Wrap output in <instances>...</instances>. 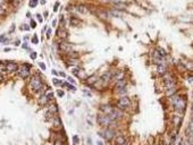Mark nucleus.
<instances>
[{
  "mask_svg": "<svg viewBox=\"0 0 193 145\" xmlns=\"http://www.w3.org/2000/svg\"><path fill=\"white\" fill-rule=\"evenodd\" d=\"M172 103H173L174 108L175 110L177 111L178 113H182L185 109V106H186V102L184 100V98L180 95H173L172 96Z\"/></svg>",
  "mask_w": 193,
  "mask_h": 145,
  "instance_id": "nucleus-1",
  "label": "nucleus"
},
{
  "mask_svg": "<svg viewBox=\"0 0 193 145\" xmlns=\"http://www.w3.org/2000/svg\"><path fill=\"white\" fill-rule=\"evenodd\" d=\"M43 85H44V84H43L42 79H41L40 76H33L30 81V89L32 90V91H34L35 93L42 89Z\"/></svg>",
  "mask_w": 193,
  "mask_h": 145,
  "instance_id": "nucleus-2",
  "label": "nucleus"
},
{
  "mask_svg": "<svg viewBox=\"0 0 193 145\" xmlns=\"http://www.w3.org/2000/svg\"><path fill=\"white\" fill-rule=\"evenodd\" d=\"M17 74L22 78H24V79L27 78V77L30 76V66L28 65H22V66H20L17 69Z\"/></svg>",
  "mask_w": 193,
  "mask_h": 145,
  "instance_id": "nucleus-3",
  "label": "nucleus"
},
{
  "mask_svg": "<svg viewBox=\"0 0 193 145\" xmlns=\"http://www.w3.org/2000/svg\"><path fill=\"white\" fill-rule=\"evenodd\" d=\"M98 121L101 126H109L112 124V118L109 115H104V116H99L98 117Z\"/></svg>",
  "mask_w": 193,
  "mask_h": 145,
  "instance_id": "nucleus-4",
  "label": "nucleus"
},
{
  "mask_svg": "<svg viewBox=\"0 0 193 145\" xmlns=\"http://www.w3.org/2000/svg\"><path fill=\"white\" fill-rule=\"evenodd\" d=\"M130 104H131V101H130V99L127 98V96H122V98L118 100V103H117V106H118L119 108L122 109V110H124V109H126L127 107H130Z\"/></svg>",
  "mask_w": 193,
  "mask_h": 145,
  "instance_id": "nucleus-5",
  "label": "nucleus"
},
{
  "mask_svg": "<svg viewBox=\"0 0 193 145\" xmlns=\"http://www.w3.org/2000/svg\"><path fill=\"white\" fill-rule=\"evenodd\" d=\"M101 135H102V137L106 138L107 141H110L115 136V132L112 129H109V128H108V129H104V132H102Z\"/></svg>",
  "mask_w": 193,
  "mask_h": 145,
  "instance_id": "nucleus-6",
  "label": "nucleus"
},
{
  "mask_svg": "<svg viewBox=\"0 0 193 145\" xmlns=\"http://www.w3.org/2000/svg\"><path fill=\"white\" fill-rule=\"evenodd\" d=\"M59 49L65 53H70V51H72V45L70 43H67L66 41H62L59 44Z\"/></svg>",
  "mask_w": 193,
  "mask_h": 145,
  "instance_id": "nucleus-7",
  "label": "nucleus"
},
{
  "mask_svg": "<svg viewBox=\"0 0 193 145\" xmlns=\"http://www.w3.org/2000/svg\"><path fill=\"white\" fill-rule=\"evenodd\" d=\"M162 79H164V82H165V85H168V84L175 83V79H174V77L172 76V74H169V73L164 74V75H162Z\"/></svg>",
  "mask_w": 193,
  "mask_h": 145,
  "instance_id": "nucleus-8",
  "label": "nucleus"
},
{
  "mask_svg": "<svg viewBox=\"0 0 193 145\" xmlns=\"http://www.w3.org/2000/svg\"><path fill=\"white\" fill-rule=\"evenodd\" d=\"M57 35H58L59 39H62V40H64L65 41V40L68 37V32L65 30L64 27H60V28H58V31H57Z\"/></svg>",
  "mask_w": 193,
  "mask_h": 145,
  "instance_id": "nucleus-9",
  "label": "nucleus"
},
{
  "mask_svg": "<svg viewBox=\"0 0 193 145\" xmlns=\"http://www.w3.org/2000/svg\"><path fill=\"white\" fill-rule=\"evenodd\" d=\"M6 67H7L8 73H15V71H17V69H18L17 64H15V62H12V61L8 62V64L6 65Z\"/></svg>",
  "mask_w": 193,
  "mask_h": 145,
  "instance_id": "nucleus-10",
  "label": "nucleus"
},
{
  "mask_svg": "<svg viewBox=\"0 0 193 145\" xmlns=\"http://www.w3.org/2000/svg\"><path fill=\"white\" fill-rule=\"evenodd\" d=\"M50 101L49 99H48L47 94H43V95H40L39 98V104H41V106H46L47 103H49Z\"/></svg>",
  "mask_w": 193,
  "mask_h": 145,
  "instance_id": "nucleus-11",
  "label": "nucleus"
},
{
  "mask_svg": "<svg viewBox=\"0 0 193 145\" xmlns=\"http://www.w3.org/2000/svg\"><path fill=\"white\" fill-rule=\"evenodd\" d=\"M109 116L112 118V120H114V119H119L122 117V112H120V111H118V109H114V110H112V112L110 113Z\"/></svg>",
  "mask_w": 193,
  "mask_h": 145,
  "instance_id": "nucleus-12",
  "label": "nucleus"
},
{
  "mask_svg": "<svg viewBox=\"0 0 193 145\" xmlns=\"http://www.w3.org/2000/svg\"><path fill=\"white\" fill-rule=\"evenodd\" d=\"M126 86V81L125 79H120V81H117L116 84H115V89L119 90V89H124Z\"/></svg>",
  "mask_w": 193,
  "mask_h": 145,
  "instance_id": "nucleus-13",
  "label": "nucleus"
},
{
  "mask_svg": "<svg viewBox=\"0 0 193 145\" xmlns=\"http://www.w3.org/2000/svg\"><path fill=\"white\" fill-rule=\"evenodd\" d=\"M52 123H54V127H56V128H60V127H62V121H60V118L58 117V116L54 117Z\"/></svg>",
  "mask_w": 193,
  "mask_h": 145,
  "instance_id": "nucleus-14",
  "label": "nucleus"
},
{
  "mask_svg": "<svg viewBox=\"0 0 193 145\" xmlns=\"http://www.w3.org/2000/svg\"><path fill=\"white\" fill-rule=\"evenodd\" d=\"M101 110L104 112V115H110V113L112 112V110H114V109H112L110 106H102V107H101Z\"/></svg>",
  "mask_w": 193,
  "mask_h": 145,
  "instance_id": "nucleus-15",
  "label": "nucleus"
},
{
  "mask_svg": "<svg viewBox=\"0 0 193 145\" xmlns=\"http://www.w3.org/2000/svg\"><path fill=\"white\" fill-rule=\"evenodd\" d=\"M115 142H116L117 145H123L124 143H126V140H125V137L124 136H117L116 140H115Z\"/></svg>",
  "mask_w": 193,
  "mask_h": 145,
  "instance_id": "nucleus-16",
  "label": "nucleus"
},
{
  "mask_svg": "<svg viewBox=\"0 0 193 145\" xmlns=\"http://www.w3.org/2000/svg\"><path fill=\"white\" fill-rule=\"evenodd\" d=\"M70 24L72 25V26H78V25H81V20H78V18H75V17H73V18H70Z\"/></svg>",
  "mask_w": 193,
  "mask_h": 145,
  "instance_id": "nucleus-17",
  "label": "nucleus"
},
{
  "mask_svg": "<svg viewBox=\"0 0 193 145\" xmlns=\"http://www.w3.org/2000/svg\"><path fill=\"white\" fill-rule=\"evenodd\" d=\"M174 94H176V86H175V87H169V89H166V95L173 96Z\"/></svg>",
  "mask_w": 193,
  "mask_h": 145,
  "instance_id": "nucleus-18",
  "label": "nucleus"
},
{
  "mask_svg": "<svg viewBox=\"0 0 193 145\" xmlns=\"http://www.w3.org/2000/svg\"><path fill=\"white\" fill-rule=\"evenodd\" d=\"M110 78H112V74H110V73H107V74H104V76H102L101 81L104 82V83H108V82L110 81Z\"/></svg>",
  "mask_w": 193,
  "mask_h": 145,
  "instance_id": "nucleus-19",
  "label": "nucleus"
},
{
  "mask_svg": "<svg viewBox=\"0 0 193 145\" xmlns=\"http://www.w3.org/2000/svg\"><path fill=\"white\" fill-rule=\"evenodd\" d=\"M96 81H98V78H96L94 75H92V76H90V77H88L86 78V83L88 84H93V83H96Z\"/></svg>",
  "mask_w": 193,
  "mask_h": 145,
  "instance_id": "nucleus-20",
  "label": "nucleus"
},
{
  "mask_svg": "<svg viewBox=\"0 0 193 145\" xmlns=\"http://www.w3.org/2000/svg\"><path fill=\"white\" fill-rule=\"evenodd\" d=\"M181 121H182V115H178V117L176 116L175 118H174V125L177 127V126L181 124Z\"/></svg>",
  "mask_w": 193,
  "mask_h": 145,
  "instance_id": "nucleus-21",
  "label": "nucleus"
},
{
  "mask_svg": "<svg viewBox=\"0 0 193 145\" xmlns=\"http://www.w3.org/2000/svg\"><path fill=\"white\" fill-rule=\"evenodd\" d=\"M167 71H166V67L164 66V65H161V66H158V74H160V75H164V74H166Z\"/></svg>",
  "mask_w": 193,
  "mask_h": 145,
  "instance_id": "nucleus-22",
  "label": "nucleus"
},
{
  "mask_svg": "<svg viewBox=\"0 0 193 145\" xmlns=\"http://www.w3.org/2000/svg\"><path fill=\"white\" fill-rule=\"evenodd\" d=\"M76 10L80 12H85L86 11V7L83 5H78V6H76Z\"/></svg>",
  "mask_w": 193,
  "mask_h": 145,
  "instance_id": "nucleus-23",
  "label": "nucleus"
},
{
  "mask_svg": "<svg viewBox=\"0 0 193 145\" xmlns=\"http://www.w3.org/2000/svg\"><path fill=\"white\" fill-rule=\"evenodd\" d=\"M49 111H51L52 113H57L58 112V109H57V106L54 103H52L51 106H50V108H49Z\"/></svg>",
  "mask_w": 193,
  "mask_h": 145,
  "instance_id": "nucleus-24",
  "label": "nucleus"
},
{
  "mask_svg": "<svg viewBox=\"0 0 193 145\" xmlns=\"http://www.w3.org/2000/svg\"><path fill=\"white\" fill-rule=\"evenodd\" d=\"M7 71V67H6V64H0V74H5Z\"/></svg>",
  "mask_w": 193,
  "mask_h": 145,
  "instance_id": "nucleus-25",
  "label": "nucleus"
},
{
  "mask_svg": "<svg viewBox=\"0 0 193 145\" xmlns=\"http://www.w3.org/2000/svg\"><path fill=\"white\" fill-rule=\"evenodd\" d=\"M123 77H124V73H122V71H119L118 74H117L116 76H115V78H116L117 81H120V79H124Z\"/></svg>",
  "mask_w": 193,
  "mask_h": 145,
  "instance_id": "nucleus-26",
  "label": "nucleus"
},
{
  "mask_svg": "<svg viewBox=\"0 0 193 145\" xmlns=\"http://www.w3.org/2000/svg\"><path fill=\"white\" fill-rule=\"evenodd\" d=\"M28 5H30V7H35L38 5V0H30Z\"/></svg>",
  "mask_w": 193,
  "mask_h": 145,
  "instance_id": "nucleus-27",
  "label": "nucleus"
},
{
  "mask_svg": "<svg viewBox=\"0 0 193 145\" xmlns=\"http://www.w3.org/2000/svg\"><path fill=\"white\" fill-rule=\"evenodd\" d=\"M185 67H186V69L193 70V62H188V64H185Z\"/></svg>",
  "mask_w": 193,
  "mask_h": 145,
  "instance_id": "nucleus-28",
  "label": "nucleus"
},
{
  "mask_svg": "<svg viewBox=\"0 0 193 145\" xmlns=\"http://www.w3.org/2000/svg\"><path fill=\"white\" fill-rule=\"evenodd\" d=\"M116 91H117V93H118V94H125V93H126V89H125V87H124V89L116 90Z\"/></svg>",
  "mask_w": 193,
  "mask_h": 145,
  "instance_id": "nucleus-29",
  "label": "nucleus"
},
{
  "mask_svg": "<svg viewBox=\"0 0 193 145\" xmlns=\"http://www.w3.org/2000/svg\"><path fill=\"white\" fill-rule=\"evenodd\" d=\"M77 76L80 77V78H85V74H84V71L83 70H80L78 71V75Z\"/></svg>",
  "mask_w": 193,
  "mask_h": 145,
  "instance_id": "nucleus-30",
  "label": "nucleus"
},
{
  "mask_svg": "<svg viewBox=\"0 0 193 145\" xmlns=\"http://www.w3.org/2000/svg\"><path fill=\"white\" fill-rule=\"evenodd\" d=\"M158 52H159V53H161V56H162V57L166 56V51H165V50H164L162 48H159V49H158Z\"/></svg>",
  "mask_w": 193,
  "mask_h": 145,
  "instance_id": "nucleus-31",
  "label": "nucleus"
},
{
  "mask_svg": "<svg viewBox=\"0 0 193 145\" xmlns=\"http://www.w3.org/2000/svg\"><path fill=\"white\" fill-rule=\"evenodd\" d=\"M52 82H54V85H60V84H62V81H59V79H57V78H54Z\"/></svg>",
  "mask_w": 193,
  "mask_h": 145,
  "instance_id": "nucleus-32",
  "label": "nucleus"
},
{
  "mask_svg": "<svg viewBox=\"0 0 193 145\" xmlns=\"http://www.w3.org/2000/svg\"><path fill=\"white\" fill-rule=\"evenodd\" d=\"M62 86H67V87H68V89H70L72 91H75V87H74L73 85H70V84H66V83H65V84H62Z\"/></svg>",
  "mask_w": 193,
  "mask_h": 145,
  "instance_id": "nucleus-33",
  "label": "nucleus"
},
{
  "mask_svg": "<svg viewBox=\"0 0 193 145\" xmlns=\"http://www.w3.org/2000/svg\"><path fill=\"white\" fill-rule=\"evenodd\" d=\"M188 132H190V133H193V121H191V123H190V126H188Z\"/></svg>",
  "mask_w": 193,
  "mask_h": 145,
  "instance_id": "nucleus-34",
  "label": "nucleus"
},
{
  "mask_svg": "<svg viewBox=\"0 0 193 145\" xmlns=\"http://www.w3.org/2000/svg\"><path fill=\"white\" fill-rule=\"evenodd\" d=\"M47 96H48V99H49V101L54 100V94H52L51 92H49V93H47Z\"/></svg>",
  "mask_w": 193,
  "mask_h": 145,
  "instance_id": "nucleus-35",
  "label": "nucleus"
},
{
  "mask_svg": "<svg viewBox=\"0 0 193 145\" xmlns=\"http://www.w3.org/2000/svg\"><path fill=\"white\" fill-rule=\"evenodd\" d=\"M73 142H74V144H77V143L80 142L78 137H77V136H73Z\"/></svg>",
  "mask_w": 193,
  "mask_h": 145,
  "instance_id": "nucleus-36",
  "label": "nucleus"
},
{
  "mask_svg": "<svg viewBox=\"0 0 193 145\" xmlns=\"http://www.w3.org/2000/svg\"><path fill=\"white\" fill-rule=\"evenodd\" d=\"M54 145H64V143H62V141H60V140H57V141H56V142L54 143Z\"/></svg>",
  "mask_w": 193,
  "mask_h": 145,
  "instance_id": "nucleus-37",
  "label": "nucleus"
},
{
  "mask_svg": "<svg viewBox=\"0 0 193 145\" xmlns=\"http://www.w3.org/2000/svg\"><path fill=\"white\" fill-rule=\"evenodd\" d=\"M32 41H33V43H35V44H36L38 42H39V40H38V37H36V35H34V36H33V39H32Z\"/></svg>",
  "mask_w": 193,
  "mask_h": 145,
  "instance_id": "nucleus-38",
  "label": "nucleus"
},
{
  "mask_svg": "<svg viewBox=\"0 0 193 145\" xmlns=\"http://www.w3.org/2000/svg\"><path fill=\"white\" fill-rule=\"evenodd\" d=\"M58 7H59V2H56V3H54V11H57V10H58Z\"/></svg>",
  "mask_w": 193,
  "mask_h": 145,
  "instance_id": "nucleus-39",
  "label": "nucleus"
},
{
  "mask_svg": "<svg viewBox=\"0 0 193 145\" xmlns=\"http://www.w3.org/2000/svg\"><path fill=\"white\" fill-rule=\"evenodd\" d=\"M57 94H58V96H60V98H62V96H64V92H62V90H59V91L57 92Z\"/></svg>",
  "mask_w": 193,
  "mask_h": 145,
  "instance_id": "nucleus-40",
  "label": "nucleus"
},
{
  "mask_svg": "<svg viewBox=\"0 0 193 145\" xmlns=\"http://www.w3.org/2000/svg\"><path fill=\"white\" fill-rule=\"evenodd\" d=\"M35 26H36V23H35L34 20H31V27H33V28H34Z\"/></svg>",
  "mask_w": 193,
  "mask_h": 145,
  "instance_id": "nucleus-41",
  "label": "nucleus"
},
{
  "mask_svg": "<svg viewBox=\"0 0 193 145\" xmlns=\"http://www.w3.org/2000/svg\"><path fill=\"white\" fill-rule=\"evenodd\" d=\"M31 58H32V59H35V58H36V53H35V52H32V53H31Z\"/></svg>",
  "mask_w": 193,
  "mask_h": 145,
  "instance_id": "nucleus-42",
  "label": "nucleus"
},
{
  "mask_svg": "<svg viewBox=\"0 0 193 145\" xmlns=\"http://www.w3.org/2000/svg\"><path fill=\"white\" fill-rule=\"evenodd\" d=\"M36 17H38V19H39V22H42V19H43V18H42V16H41V15H39V14H38V15H36Z\"/></svg>",
  "mask_w": 193,
  "mask_h": 145,
  "instance_id": "nucleus-43",
  "label": "nucleus"
},
{
  "mask_svg": "<svg viewBox=\"0 0 193 145\" xmlns=\"http://www.w3.org/2000/svg\"><path fill=\"white\" fill-rule=\"evenodd\" d=\"M50 35H51V30H48L47 31V37H48V39L50 37Z\"/></svg>",
  "mask_w": 193,
  "mask_h": 145,
  "instance_id": "nucleus-44",
  "label": "nucleus"
},
{
  "mask_svg": "<svg viewBox=\"0 0 193 145\" xmlns=\"http://www.w3.org/2000/svg\"><path fill=\"white\" fill-rule=\"evenodd\" d=\"M40 67H41V68H42L43 70H44V69H46V65L43 64V62H40Z\"/></svg>",
  "mask_w": 193,
  "mask_h": 145,
  "instance_id": "nucleus-45",
  "label": "nucleus"
},
{
  "mask_svg": "<svg viewBox=\"0 0 193 145\" xmlns=\"http://www.w3.org/2000/svg\"><path fill=\"white\" fill-rule=\"evenodd\" d=\"M67 79H68V82H70V83H73V84L75 83V82H74V79H73L72 77H67Z\"/></svg>",
  "mask_w": 193,
  "mask_h": 145,
  "instance_id": "nucleus-46",
  "label": "nucleus"
},
{
  "mask_svg": "<svg viewBox=\"0 0 193 145\" xmlns=\"http://www.w3.org/2000/svg\"><path fill=\"white\" fill-rule=\"evenodd\" d=\"M24 28H25V30H26V31H28V30H30V27L27 26V25H24Z\"/></svg>",
  "mask_w": 193,
  "mask_h": 145,
  "instance_id": "nucleus-47",
  "label": "nucleus"
},
{
  "mask_svg": "<svg viewBox=\"0 0 193 145\" xmlns=\"http://www.w3.org/2000/svg\"><path fill=\"white\" fill-rule=\"evenodd\" d=\"M4 81V76H2V74H0V82H2Z\"/></svg>",
  "mask_w": 193,
  "mask_h": 145,
  "instance_id": "nucleus-48",
  "label": "nucleus"
},
{
  "mask_svg": "<svg viewBox=\"0 0 193 145\" xmlns=\"http://www.w3.org/2000/svg\"><path fill=\"white\" fill-rule=\"evenodd\" d=\"M52 74H54V75H57L58 73H57V71H56V70H52Z\"/></svg>",
  "mask_w": 193,
  "mask_h": 145,
  "instance_id": "nucleus-49",
  "label": "nucleus"
},
{
  "mask_svg": "<svg viewBox=\"0 0 193 145\" xmlns=\"http://www.w3.org/2000/svg\"><path fill=\"white\" fill-rule=\"evenodd\" d=\"M41 3H42V5H44V3H46V0H41Z\"/></svg>",
  "mask_w": 193,
  "mask_h": 145,
  "instance_id": "nucleus-50",
  "label": "nucleus"
},
{
  "mask_svg": "<svg viewBox=\"0 0 193 145\" xmlns=\"http://www.w3.org/2000/svg\"><path fill=\"white\" fill-rule=\"evenodd\" d=\"M98 145H102V143L101 142H98Z\"/></svg>",
  "mask_w": 193,
  "mask_h": 145,
  "instance_id": "nucleus-51",
  "label": "nucleus"
},
{
  "mask_svg": "<svg viewBox=\"0 0 193 145\" xmlns=\"http://www.w3.org/2000/svg\"><path fill=\"white\" fill-rule=\"evenodd\" d=\"M123 145H128V143H124V144Z\"/></svg>",
  "mask_w": 193,
  "mask_h": 145,
  "instance_id": "nucleus-52",
  "label": "nucleus"
},
{
  "mask_svg": "<svg viewBox=\"0 0 193 145\" xmlns=\"http://www.w3.org/2000/svg\"><path fill=\"white\" fill-rule=\"evenodd\" d=\"M192 115H193V107H192Z\"/></svg>",
  "mask_w": 193,
  "mask_h": 145,
  "instance_id": "nucleus-53",
  "label": "nucleus"
}]
</instances>
